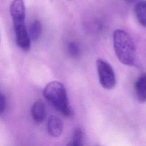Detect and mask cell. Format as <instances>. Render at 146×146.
<instances>
[{
	"label": "cell",
	"mask_w": 146,
	"mask_h": 146,
	"mask_svg": "<svg viewBox=\"0 0 146 146\" xmlns=\"http://www.w3.org/2000/svg\"><path fill=\"white\" fill-rule=\"evenodd\" d=\"M96 65L101 86L107 90L113 88L116 84V78L112 67L101 59L96 60Z\"/></svg>",
	"instance_id": "3957f363"
},
{
	"label": "cell",
	"mask_w": 146,
	"mask_h": 146,
	"mask_svg": "<svg viewBox=\"0 0 146 146\" xmlns=\"http://www.w3.org/2000/svg\"><path fill=\"white\" fill-rule=\"evenodd\" d=\"M12 19L17 44L22 50L27 51L30 47L31 39L25 25V17H17Z\"/></svg>",
	"instance_id": "277c9868"
},
{
	"label": "cell",
	"mask_w": 146,
	"mask_h": 146,
	"mask_svg": "<svg viewBox=\"0 0 146 146\" xmlns=\"http://www.w3.org/2000/svg\"><path fill=\"white\" fill-rule=\"evenodd\" d=\"M6 108V98L3 94L0 92V115L2 114Z\"/></svg>",
	"instance_id": "7c38bea8"
},
{
	"label": "cell",
	"mask_w": 146,
	"mask_h": 146,
	"mask_svg": "<svg viewBox=\"0 0 146 146\" xmlns=\"http://www.w3.org/2000/svg\"><path fill=\"white\" fill-rule=\"evenodd\" d=\"M136 95L140 103L146 102V74H142L136 80L135 85Z\"/></svg>",
	"instance_id": "8992f818"
},
{
	"label": "cell",
	"mask_w": 146,
	"mask_h": 146,
	"mask_svg": "<svg viewBox=\"0 0 146 146\" xmlns=\"http://www.w3.org/2000/svg\"><path fill=\"white\" fill-rule=\"evenodd\" d=\"M124 1L128 3H134L137 2L139 0H124Z\"/></svg>",
	"instance_id": "4fadbf2b"
},
{
	"label": "cell",
	"mask_w": 146,
	"mask_h": 146,
	"mask_svg": "<svg viewBox=\"0 0 146 146\" xmlns=\"http://www.w3.org/2000/svg\"><path fill=\"white\" fill-rule=\"evenodd\" d=\"M63 127V122L59 117L55 115H51L49 117L47 123V129L48 133L52 136H59L62 132Z\"/></svg>",
	"instance_id": "5b68a950"
},
{
	"label": "cell",
	"mask_w": 146,
	"mask_h": 146,
	"mask_svg": "<svg viewBox=\"0 0 146 146\" xmlns=\"http://www.w3.org/2000/svg\"><path fill=\"white\" fill-rule=\"evenodd\" d=\"M42 24L38 20H35L30 25L29 29V36L33 40H37L42 33Z\"/></svg>",
	"instance_id": "9c48e42d"
},
{
	"label": "cell",
	"mask_w": 146,
	"mask_h": 146,
	"mask_svg": "<svg viewBox=\"0 0 146 146\" xmlns=\"http://www.w3.org/2000/svg\"><path fill=\"white\" fill-rule=\"evenodd\" d=\"M135 14L140 24L146 27V0L138 1L136 3Z\"/></svg>",
	"instance_id": "ba28073f"
},
{
	"label": "cell",
	"mask_w": 146,
	"mask_h": 146,
	"mask_svg": "<svg viewBox=\"0 0 146 146\" xmlns=\"http://www.w3.org/2000/svg\"><path fill=\"white\" fill-rule=\"evenodd\" d=\"M113 43L118 59L124 64L133 65L136 60V49L130 35L123 30L117 29L113 34Z\"/></svg>",
	"instance_id": "6da1fadb"
},
{
	"label": "cell",
	"mask_w": 146,
	"mask_h": 146,
	"mask_svg": "<svg viewBox=\"0 0 146 146\" xmlns=\"http://www.w3.org/2000/svg\"><path fill=\"white\" fill-rule=\"evenodd\" d=\"M68 50L69 54L73 57H76L79 55L80 49L79 45L74 42H70L68 44Z\"/></svg>",
	"instance_id": "8fae6325"
},
{
	"label": "cell",
	"mask_w": 146,
	"mask_h": 146,
	"mask_svg": "<svg viewBox=\"0 0 146 146\" xmlns=\"http://www.w3.org/2000/svg\"><path fill=\"white\" fill-rule=\"evenodd\" d=\"M31 113L33 119L36 123H40L44 120L46 117L45 107L41 100H37L33 104Z\"/></svg>",
	"instance_id": "52a82bcc"
},
{
	"label": "cell",
	"mask_w": 146,
	"mask_h": 146,
	"mask_svg": "<svg viewBox=\"0 0 146 146\" xmlns=\"http://www.w3.org/2000/svg\"><path fill=\"white\" fill-rule=\"evenodd\" d=\"M83 131L80 128H76L72 136V140L71 141V143L70 144V145H74V146H80L82 145V141H83Z\"/></svg>",
	"instance_id": "30bf717a"
},
{
	"label": "cell",
	"mask_w": 146,
	"mask_h": 146,
	"mask_svg": "<svg viewBox=\"0 0 146 146\" xmlns=\"http://www.w3.org/2000/svg\"><path fill=\"white\" fill-rule=\"evenodd\" d=\"M43 95L45 99L63 115L70 116L72 115L67 92L62 83L58 81L50 82L43 90Z\"/></svg>",
	"instance_id": "7a4b0ae2"
}]
</instances>
